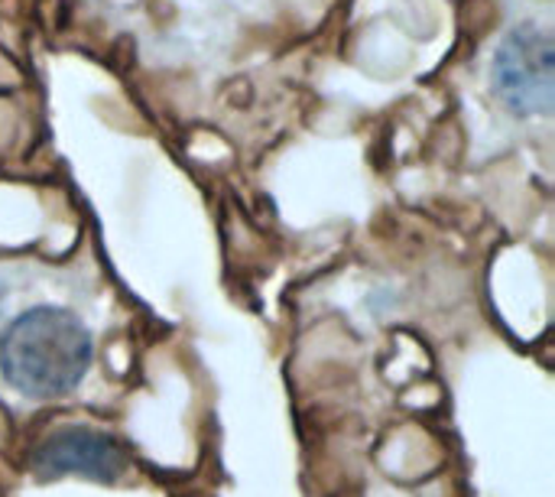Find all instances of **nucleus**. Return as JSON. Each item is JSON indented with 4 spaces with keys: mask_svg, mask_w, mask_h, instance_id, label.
I'll use <instances>...</instances> for the list:
<instances>
[{
    "mask_svg": "<svg viewBox=\"0 0 555 497\" xmlns=\"http://www.w3.org/2000/svg\"><path fill=\"white\" fill-rule=\"evenodd\" d=\"M127 469L124 449L88 426H72L52 433L33 456V472L39 479H62V475H85L94 482H114Z\"/></svg>",
    "mask_w": 555,
    "mask_h": 497,
    "instance_id": "3",
    "label": "nucleus"
},
{
    "mask_svg": "<svg viewBox=\"0 0 555 497\" xmlns=\"http://www.w3.org/2000/svg\"><path fill=\"white\" fill-rule=\"evenodd\" d=\"M88 365L91 335L68 309H26L0 335V374L23 397H62L81 384Z\"/></svg>",
    "mask_w": 555,
    "mask_h": 497,
    "instance_id": "1",
    "label": "nucleus"
},
{
    "mask_svg": "<svg viewBox=\"0 0 555 497\" xmlns=\"http://www.w3.org/2000/svg\"><path fill=\"white\" fill-rule=\"evenodd\" d=\"M553 36L546 26L520 23L511 29L491 62L498 98L517 117H546L553 111Z\"/></svg>",
    "mask_w": 555,
    "mask_h": 497,
    "instance_id": "2",
    "label": "nucleus"
}]
</instances>
